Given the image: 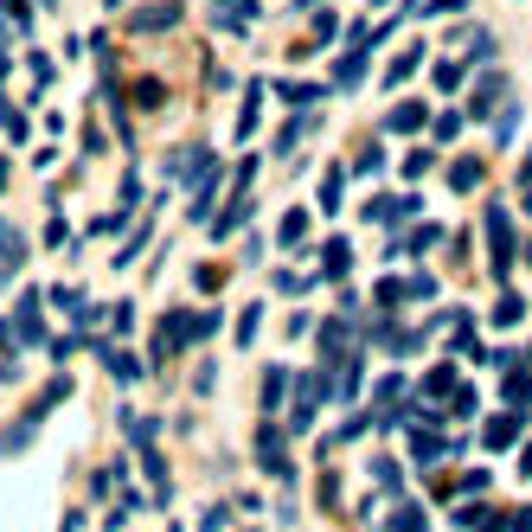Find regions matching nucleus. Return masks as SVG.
<instances>
[{
	"instance_id": "nucleus-1",
	"label": "nucleus",
	"mask_w": 532,
	"mask_h": 532,
	"mask_svg": "<svg viewBox=\"0 0 532 532\" xmlns=\"http://www.w3.org/2000/svg\"><path fill=\"white\" fill-rule=\"evenodd\" d=\"M257 462H263L276 481H295V462L282 455V430H263V436H257Z\"/></svg>"
},
{
	"instance_id": "nucleus-2",
	"label": "nucleus",
	"mask_w": 532,
	"mask_h": 532,
	"mask_svg": "<svg viewBox=\"0 0 532 532\" xmlns=\"http://www.w3.org/2000/svg\"><path fill=\"white\" fill-rule=\"evenodd\" d=\"M423 122H430V109H423V103H398V109L385 116V128H392V135H417Z\"/></svg>"
},
{
	"instance_id": "nucleus-3",
	"label": "nucleus",
	"mask_w": 532,
	"mask_h": 532,
	"mask_svg": "<svg viewBox=\"0 0 532 532\" xmlns=\"http://www.w3.org/2000/svg\"><path fill=\"white\" fill-rule=\"evenodd\" d=\"M167 26H180V7H141L135 14V33H167Z\"/></svg>"
},
{
	"instance_id": "nucleus-4",
	"label": "nucleus",
	"mask_w": 532,
	"mask_h": 532,
	"mask_svg": "<svg viewBox=\"0 0 532 532\" xmlns=\"http://www.w3.org/2000/svg\"><path fill=\"white\" fill-rule=\"evenodd\" d=\"M449 186H455V193H475V186H481V161L462 155V161H455V174H449Z\"/></svg>"
},
{
	"instance_id": "nucleus-5",
	"label": "nucleus",
	"mask_w": 532,
	"mask_h": 532,
	"mask_svg": "<svg viewBox=\"0 0 532 532\" xmlns=\"http://www.w3.org/2000/svg\"><path fill=\"white\" fill-rule=\"evenodd\" d=\"M282 398H289V372H282V366H270V372H263V411H276Z\"/></svg>"
},
{
	"instance_id": "nucleus-6",
	"label": "nucleus",
	"mask_w": 532,
	"mask_h": 532,
	"mask_svg": "<svg viewBox=\"0 0 532 532\" xmlns=\"http://www.w3.org/2000/svg\"><path fill=\"white\" fill-rule=\"evenodd\" d=\"M103 366L122 378V385H135V378H141V359H128V353H116V347H103Z\"/></svg>"
},
{
	"instance_id": "nucleus-7",
	"label": "nucleus",
	"mask_w": 532,
	"mask_h": 532,
	"mask_svg": "<svg viewBox=\"0 0 532 532\" xmlns=\"http://www.w3.org/2000/svg\"><path fill=\"white\" fill-rule=\"evenodd\" d=\"M276 238H282V244L295 251L301 238H309V212H282V232H276Z\"/></svg>"
},
{
	"instance_id": "nucleus-8",
	"label": "nucleus",
	"mask_w": 532,
	"mask_h": 532,
	"mask_svg": "<svg viewBox=\"0 0 532 532\" xmlns=\"http://www.w3.org/2000/svg\"><path fill=\"white\" fill-rule=\"evenodd\" d=\"M417 58H423V52H417V45H411V52H398V58H392V71H385V84H392V90H398V84H404V78H411V71H417Z\"/></svg>"
},
{
	"instance_id": "nucleus-9",
	"label": "nucleus",
	"mask_w": 532,
	"mask_h": 532,
	"mask_svg": "<svg viewBox=\"0 0 532 532\" xmlns=\"http://www.w3.org/2000/svg\"><path fill=\"white\" fill-rule=\"evenodd\" d=\"M20 257H26V244L14 238V224H7V218H0V263H7V270H14Z\"/></svg>"
},
{
	"instance_id": "nucleus-10",
	"label": "nucleus",
	"mask_w": 532,
	"mask_h": 532,
	"mask_svg": "<svg viewBox=\"0 0 532 532\" xmlns=\"http://www.w3.org/2000/svg\"><path fill=\"white\" fill-rule=\"evenodd\" d=\"M500 90H507V84H500V71H488V84L475 90V116H488V109L500 103Z\"/></svg>"
},
{
	"instance_id": "nucleus-11",
	"label": "nucleus",
	"mask_w": 532,
	"mask_h": 532,
	"mask_svg": "<svg viewBox=\"0 0 532 532\" xmlns=\"http://www.w3.org/2000/svg\"><path fill=\"white\" fill-rule=\"evenodd\" d=\"M257 328H263V309H244V321H238V340L251 347V340H257Z\"/></svg>"
},
{
	"instance_id": "nucleus-12",
	"label": "nucleus",
	"mask_w": 532,
	"mask_h": 532,
	"mask_svg": "<svg viewBox=\"0 0 532 532\" xmlns=\"http://www.w3.org/2000/svg\"><path fill=\"white\" fill-rule=\"evenodd\" d=\"M455 135H462V116H455V109L436 116V141H455Z\"/></svg>"
},
{
	"instance_id": "nucleus-13",
	"label": "nucleus",
	"mask_w": 532,
	"mask_h": 532,
	"mask_svg": "<svg viewBox=\"0 0 532 532\" xmlns=\"http://www.w3.org/2000/svg\"><path fill=\"white\" fill-rule=\"evenodd\" d=\"M372 481H385V494H398V462H372Z\"/></svg>"
},
{
	"instance_id": "nucleus-14",
	"label": "nucleus",
	"mask_w": 532,
	"mask_h": 532,
	"mask_svg": "<svg viewBox=\"0 0 532 532\" xmlns=\"http://www.w3.org/2000/svg\"><path fill=\"white\" fill-rule=\"evenodd\" d=\"M462 84V64H436V90H455Z\"/></svg>"
},
{
	"instance_id": "nucleus-15",
	"label": "nucleus",
	"mask_w": 532,
	"mask_h": 532,
	"mask_svg": "<svg viewBox=\"0 0 532 532\" xmlns=\"http://www.w3.org/2000/svg\"><path fill=\"white\" fill-rule=\"evenodd\" d=\"M513 430H519L513 417H494V436H488V442H494V449H507V442H513Z\"/></svg>"
},
{
	"instance_id": "nucleus-16",
	"label": "nucleus",
	"mask_w": 532,
	"mask_h": 532,
	"mask_svg": "<svg viewBox=\"0 0 532 532\" xmlns=\"http://www.w3.org/2000/svg\"><path fill=\"white\" fill-rule=\"evenodd\" d=\"M276 289H282V295H301V289H309V276H295V270H282V276H276Z\"/></svg>"
},
{
	"instance_id": "nucleus-17",
	"label": "nucleus",
	"mask_w": 532,
	"mask_h": 532,
	"mask_svg": "<svg viewBox=\"0 0 532 532\" xmlns=\"http://www.w3.org/2000/svg\"><path fill=\"white\" fill-rule=\"evenodd\" d=\"M513 128H519V109H500V122H494V135H500V141H513Z\"/></svg>"
},
{
	"instance_id": "nucleus-18",
	"label": "nucleus",
	"mask_w": 532,
	"mask_h": 532,
	"mask_svg": "<svg viewBox=\"0 0 532 532\" xmlns=\"http://www.w3.org/2000/svg\"><path fill=\"white\" fill-rule=\"evenodd\" d=\"M321 205H328V212L340 205V174H328V180H321Z\"/></svg>"
},
{
	"instance_id": "nucleus-19",
	"label": "nucleus",
	"mask_w": 532,
	"mask_h": 532,
	"mask_svg": "<svg viewBox=\"0 0 532 532\" xmlns=\"http://www.w3.org/2000/svg\"><path fill=\"white\" fill-rule=\"evenodd\" d=\"M0 186H7V161H0Z\"/></svg>"
}]
</instances>
